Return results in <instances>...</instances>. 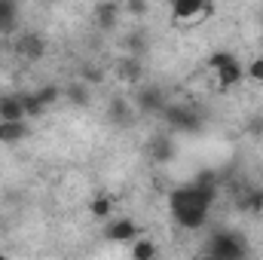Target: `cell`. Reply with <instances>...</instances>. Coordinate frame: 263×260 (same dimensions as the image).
<instances>
[{"instance_id": "1", "label": "cell", "mask_w": 263, "mask_h": 260, "mask_svg": "<svg viewBox=\"0 0 263 260\" xmlns=\"http://www.w3.org/2000/svg\"><path fill=\"white\" fill-rule=\"evenodd\" d=\"M211 254H214L217 260H242L245 245H242L239 236L223 233V236H214V242H211Z\"/></svg>"}, {"instance_id": "2", "label": "cell", "mask_w": 263, "mask_h": 260, "mask_svg": "<svg viewBox=\"0 0 263 260\" xmlns=\"http://www.w3.org/2000/svg\"><path fill=\"white\" fill-rule=\"evenodd\" d=\"M104 236H107V242H117V245L135 242V239H138V224H135L132 217H120V220H114V224L104 230Z\"/></svg>"}, {"instance_id": "3", "label": "cell", "mask_w": 263, "mask_h": 260, "mask_svg": "<svg viewBox=\"0 0 263 260\" xmlns=\"http://www.w3.org/2000/svg\"><path fill=\"white\" fill-rule=\"evenodd\" d=\"M199 15H202V3L199 0H175L172 3V22L175 25L199 22Z\"/></svg>"}, {"instance_id": "4", "label": "cell", "mask_w": 263, "mask_h": 260, "mask_svg": "<svg viewBox=\"0 0 263 260\" xmlns=\"http://www.w3.org/2000/svg\"><path fill=\"white\" fill-rule=\"evenodd\" d=\"M25 104L22 95H6L0 98V123H25Z\"/></svg>"}, {"instance_id": "5", "label": "cell", "mask_w": 263, "mask_h": 260, "mask_svg": "<svg viewBox=\"0 0 263 260\" xmlns=\"http://www.w3.org/2000/svg\"><path fill=\"white\" fill-rule=\"evenodd\" d=\"M15 49H18V55H25V59H40V55L46 52V43H43V37H37V34H25V37L15 43Z\"/></svg>"}, {"instance_id": "6", "label": "cell", "mask_w": 263, "mask_h": 260, "mask_svg": "<svg viewBox=\"0 0 263 260\" xmlns=\"http://www.w3.org/2000/svg\"><path fill=\"white\" fill-rule=\"evenodd\" d=\"M205 217H208V211H202V208H184V211L175 214V220H178L184 230H199V227H205Z\"/></svg>"}, {"instance_id": "7", "label": "cell", "mask_w": 263, "mask_h": 260, "mask_svg": "<svg viewBox=\"0 0 263 260\" xmlns=\"http://www.w3.org/2000/svg\"><path fill=\"white\" fill-rule=\"evenodd\" d=\"M28 123H0V141L3 144H18L28 138Z\"/></svg>"}, {"instance_id": "8", "label": "cell", "mask_w": 263, "mask_h": 260, "mask_svg": "<svg viewBox=\"0 0 263 260\" xmlns=\"http://www.w3.org/2000/svg\"><path fill=\"white\" fill-rule=\"evenodd\" d=\"M132 260H156V242L141 236L132 242Z\"/></svg>"}, {"instance_id": "9", "label": "cell", "mask_w": 263, "mask_h": 260, "mask_svg": "<svg viewBox=\"0 0 263 260\" xmlns=\"http://www.w3.org/2000/svg\"><path fill=\"white\" fill-rule=\"evenodd\" d=\"M242 77H245V70L239 62H233V65H227L223 70H217V80H220V89H230V86H236V83H242Z\"/></svg>"}, {"instance_id": "10", "label": "cell", "mask_w": 263, "mask_h": 260, "mask_svg": "<svg viewBox=\"0 0 263 260\" xmlns=\"http://www.w3.org/2000/svg\"><path fill=\"white\" fill-rule=\"evenodd\" d=\"M110 211H114V199H110V196H95V199L89 202V214H92L95 220H107Z\"/></svg>"}, {"instance_id": "11", "label": "cell", "mask_w": 263, "mask_h": 260, "mask_svg": "<svg viewBox=\"0 0 263 260\" xmlns=\"http://www.w3.org/2000/svg\"><path fill=\"white\" fill-rule=\"evenodd\" d=\"M123 6H117V3H101L95 12H98V22H101V28H114V18H117V12H120Z\"/></svg>"}, {"instance_id": "12", "label": "cell", "mask_w": 263, "mask_h": 260, "mask_svg": "<svg viewBox=\"0 0 263 260\" xmlns=\"http://www.w3.org/2000/svg\"><path fill=\"white\" fill-rule=\"evenodd\" d=\"M12 18H15V3L0 0V31H12V28H15Z\"/></svg>"}, {"instance_id": "13", "label": "cell", "mask_w": 263, "mask_h": 260, "mask_svg": "<svg viewBox=\"0 0 263 260\" xmlns=\"http://www.w3.org/2000/svg\"><path fill=\"white\" fill-rule=\"evenodd\" d=\"M110 117H114L117 123H126V120L132 117V107L123 101V98H114V101H110Z\"/></svg>"}, {"instance_id": "14", "label": "cell", "mask_w": 263, "mask_h": 260, "mask_svg": "<svg viewBox=\"0 0 263 260\" xmlns=\"http://www.w3.org/2000/svg\"><path fill=\"white\" fill-rule=\"evenodd\" d=\"M59 95H62V89L59 86H43V89H37L34 92V98L46 107V104H52V101H59Z\"/></svg>"}, {"instance_id": "15", "label": "cell", "mask_w": 263, "mask_h": 260, "mask_svg": "<svg viewBox=\"0 0 263 260\" xmlns=\"http://www.w3.org/2000/svg\"><path fill=\"white\" fill-rule=\"evenodd\" d=\"M233 62H236V59H233L230 52H214V55L208 59V70H214V73H217V70H223V67L233 65Z\"/></svg>"}, {"instance_id": "16", "label": "cell", "mask_w": 263, "mask_h": 260, "mask_svg": "<svg viewBox=\"0 0 263 260\" xmlns=\"http://www.w3.org/2000/svg\"><path fill=\"white\" fill-rule=\"evenodd\" d=\"M22 104H25V117H40L43 114V104L34 98V92L31 95H22Z\"/></svg>"}, {"instance_id": "17", "label": "cell", "mask_w": 263, "mask_h": 260, "mask_svg": "<svg viewBox=\"0 0 263 260\" xmlns=\"http://www.w3.org/2000/svg\"><path fill=\"white\" fill-rule=\"evenodd\" d=\"M245 77H248V80H254V83H263V55H257V59L248 65Z\"/></svg>"}, {"instance_id": "18", "label": "cell", "mask_w": 263, "mask_h": 260, "mask_svg": "<svg viewBox=\"0 0 263 260\" xmlns=\"http://www.w3.org/2000/svg\"><path fill=\"white\" fill-rule=\"evenodd\" d=\"M67 95H70V101H73V104H86V101H89V92H86V86H80V83H77V86H70V89H67Z\"/></svg>"}, {"instance_id": "19", "label": "cell", "mask_w": 263, "mask_h": 260, "mask_svg": "<svg viewBox=\"0 0 263 260\" xmlns=\"http://www.w3.org/2000/svg\"><path fill=\"white\" fill-rule=\"evenodd\" d=\"M120 70H123V80H132V83L141 77V65H138V62H123Z\"/></svg>"}, {"instance_id": "20", "label": "cell", "mask_w": 263, "mask_h": 260, "mask_svg": "<svg viewBox=\"0 0 263 260\" xmlns=\"http://www.w3.org/2000/svg\"><path fill=\"white\" fill-rule=\"evenodd\" d=\"M245 208H248V211H260V208H263V190L248 193V199H245Z\"/></svg>"}, {"instance_id": "21", "label": "cell", "mask_w": 263, "mask_h": 260, "mask_svg": "<svg viewBox=\"0 0 263 260\" xmlns=\"http://www.w3.org/2000/svg\"><path fill=\"white\" fill-rule=\"evenodd\" d=\"M123 9H126V12H132V15H141V12H147V3H141V0H138V3H126Z\"/></svg>"}, {"instance_id": "22", "label": "cell", "mask_w": 263, "mask_h": 260, "mask_svg": "<svg viewBox=\"0 0 263 260\" xmlns=\"http://www.w3.org/2000/svg\"><path fill=\"white\" fill-rule=\"evenodd\" d=\"M214 12H217V6H214V3H202V15H199V18H211Z\"/></svg>"}, {"instance_id": "23", "label": "cell", "mask_w": 263, "mask_h": 260, "mask_svg": "<svg viewBox=\"0 0 263 260\" xmlns=\"http://www.w3.org/2000/svg\"><path fill=\"white\" fill-rule=\"evenodd\" d=\"M199 260H217V257L214 254H205V257H199Z\"/></svg>"}, {"instance_id": "24", "label": "cell", "mask_w": 263, "mask_h": 260, "mask_svg": "<svg viewBox=\"0 0 263 260\" xmlns=\"http://www.w3.org/2000/svg\"><path fill=\"white\" fill-rule=\"evenodd\" d=\"M0 260H9V257H6V254H0Z\"/></svg>"}, {"instance_id": "25", "label": "cell", "mask_w": 263, "mask_h": 260, "mask_svg": "<svg viewBox=\"0 0 263 260\" xmlns=\"http://www.w3.org/2000/svg\"><path fill=\"white\" fill-rule=\"evenodd\" d=\"M260 34H263V31H260Z\"/></svg>"}]
</instances>
